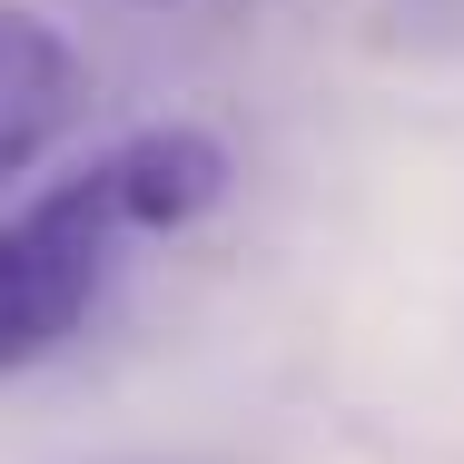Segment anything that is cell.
<instances>
[{"label": "cell", "mask_w": 464, "mask_h": 464, "mask_svg": "<svg viewBox=\"0 0 464 464\" xmlns=\"http://www.w3.org/2000/svg\"><path fill=\"white\" fill-rule=\"evenodd\" d=\"M227 198V149L208 129H129L119 149H99L90 169L40 188L10 227H0V375L40 366L50 346L80 336L99 286L119 267L129 237H169L188 218H208Z\"/></svg>", "instance_id": "1"}, {"label": "cell", "mask_w": 464, "mask_h": 464, "mask_svg": "<svg viewBox=\"0 0 464 464\" xmlns=\"http://www.w3.org/2000/svg\"><path fill=\"white\" fill-rule=\"evenodd\" d=\"M70 119H80V50L40 10L0 0V188L30 179Z\"/></svg>", "instance_id": "2"}]
</instances>
